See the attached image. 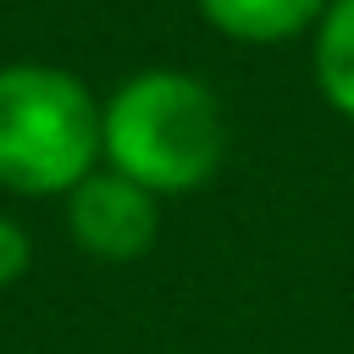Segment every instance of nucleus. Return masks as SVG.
Listing matches in <instances>:
<instances>
[{"instance_id": "f257e3e1", "label": "nucleus", "mask_w": 354, "mask_h": 354, "mask_svg": "<svg viewBox=\"0 0 354 354\" xmlns=\"http://www.w3.org/2000/svg\"><path fill=\"white\" fill-rule=\"evenodd\" d=\"M227 155V116L210 83L183 66H144L100 100V166L155 199L205 188Z\"/></svg>"}, {"instance_id": "f03ea898", "label": "nucleus", "mask_w": 354, "mask_h": 354, "mask_svg": "<svg viewBox=\"0 0 354 354\" xmlns=\"http://www.w3.org/2000/svg\"><path fill=\"white\" fill-rule=\"evenodd\" d=\"M100 166V94L50 61L0 66V188L66 199Z\"/></svg>"}, {"instance_id": "7ed1b4c3", "label": "nucleus", "mask_w": 354, "mask_h": 354, "mask_svg": "<svg viewBox=\"0 0 354 354\" xmlns=\"http://www.w3.org/2000/svg\"><path fill=\"white\" fill-rule=\"evenodd\" d=\"M66 232L88 260H105V266L144 260L160 238V199L138 188L133 177L94 166L66 194Z\"/></svg>"}, {"instance_id": "20e7f679", "label": "nucleus", "mask_w": 354, "mask_h": 354, "mask_svg": "<svg viewBox=\"0 0 354 354\" xmlns=\"http://www.w3.org/2000/svg\"><path fill=\"white\" fill-rule=\"evenodd\" d=\"M199 17L232 39V44H288V39H310L315 22L326 17L332 0H194Z\"/></svg>"}, {"instance_id": "39448f33", "label": "nucleus", "mask_w": 354, "mask_h": 354, "mask_svg": "<svg viewBox=\"0 0 354 354\" xmlns=\"http://www.w3.org/2000/svg\"><path fill=\"white\" fill-rule=\"evenodd\" d=\"M310 72H315L321 100L343 122H354V0H332L326 17L315 22V33H310Z\"/></svg>"}, {"instance_id": "423d86ee", "label": "nucleus", "mask_w": 354, "mask_h": 354, "mask_svg": "<svg viewBox=\"0 0 354 354\" xmlns=\"http://www.w3.org/2000/svg\"><path fill=\"white\" fill-rule=\"evenodd\" d=\"M28 266H33V232L11 210H0V293L17 288L28 277Z\"/></svg>"}]
</instances>
